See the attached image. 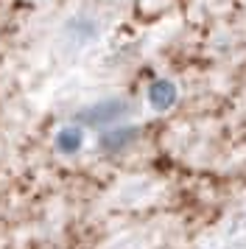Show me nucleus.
<instances>
[{"label":"nucleus","mask_w":246,"mask_h":249,"mask_svg":"<svg viewBox=\"0 0 246 249\" xmlns=\"http://www.w3.org/2000/svg\"><path fill=\"white\" fill-rule=\"evenodd\" d=\"M123 112H126V104L123 101H104V104H98V107H92L89 112H84V121H87V124H112V121H118Z\"/></svg>","instance_id":"1"},{"label":"nucleus","mask_w":246,"mask_h":249,"mask_svg":"<svg viewBox=\"0 0 246 249\" xmlns=\"http://www.w3.org/2000/svg\"><path fill=\"white\" fill-rule=\"evenodd\" d=\"M174 101H176V90H174L171 81H157L154 87H151V104H154L157 109H168Z\"/></svg>","instance_id":"2"},{"label":"nucleus","mask_w":246,"mask_h":249,"mask_svg":"<svg viewBox=\"0 0 246 249\" xmlns=\"http://www.w3.org/2000/svg\"><path fill=\"white\" fill-rule=\"evenodd\" d=\"M56 146L62 148L65 154H73V151L81 146V129H65L62 135L56 137Z\"/></svg>","instance_id":"3"},{"label":"nucleus","mask_w":246,"mask_h":249,"mask_svg":"<svg viewBox=\"0 0 246 249\" xmlns=\"http://www.w3.org/2000/svg\"><path fill=\"white\" fill-rule=\"evenodd\" d=\"M132 137H134V132H132V129L109 132V135H106L104 140H101V146H104V148H109V151H112V148H123L126 143H129V140H132Z\"/></svg>","instance_id":"4"}]
</instances>
